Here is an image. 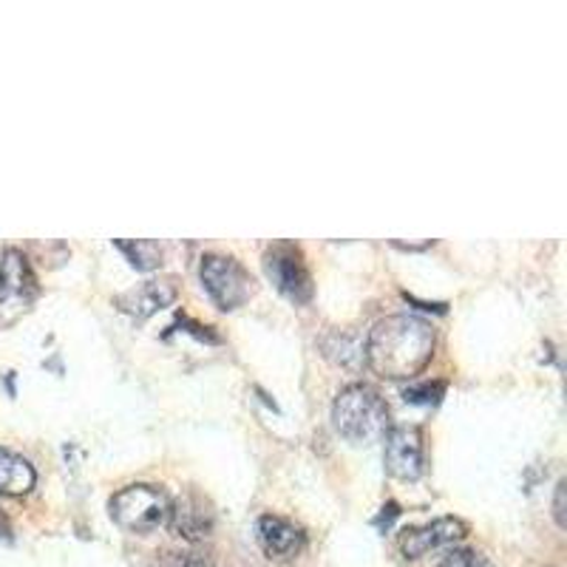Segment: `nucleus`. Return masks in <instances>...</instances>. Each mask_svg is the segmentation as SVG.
<instances>
[{
    "mask_svg": "<svg viewBox=\"0 0 567 567\" xmlns=\"http://www.w3.org/2000/svg\"><path fill=\"white\" fill-rule=\"evenodd\" d=\"M437 332L417 316H389L369 329L363 361L381 378L406 381L429 367Z\"/></svg>",
    "mask_w": 567,
    "mask_h": 567,
    "instance_id": "obj_1",
    "label": "nucleus"
},
{
    "mask_svg": "<svg viewBox=\"0 0 567 567\" xmlns=\"http://www.w3.org/2000/svg\"><path fill=\"white\" fill-rule=\"evenodd\" d=\"M116 247L128 256L131 267H136V270H156L162 265V247L151 239L116 241Z\"/></svg>",
    "mask_w": 567,
    "mask_h": 567,
    "instance_id": "obj_13",
    "label": "nucleus"
},
{
    "mask_svg": "<svg viewBox=\"0 0 567 567\" xmlns=\"http://www.w3.org/2000/svg\"><path fill=\"white\" fill-rule=\"evenodd\" d=\"M437 567H494V565H491L483 554H477V550L463 548V550H452V554L445 556Z\"/></svg>",
    "mask_w": 567,
    "mask_h": 567,
    "instance_id": "obj_15",
    "label": "nucleus"
},
{
    "mask_svg": "<svg viewBox=\"0 0 567 567\" xmlns=\"http://www.w3.org/2000/svg\"><path fill=\"white\" fill-rule=\"evenodd\" d=\"M383 465L394 480L417 483L425 471V434L420 425H394L386 432Z\"/></svg>",
    "mask_w": 567,
    "mask_h": 567,
    "instance_id": "obj_7",
    "label": "nucleus"
},
{
    "mask_svg": "<svg viewBox=\"0 0 567 567\" xmlns=\"http://www.w3.org/2000/svg\"><path fill=\"white\" fill-rule=\"evenodd\" d=\"M443 383H423V386L406 389L403 398H406L409 403H437V400L443 398Z\"/></svg>",
    "mask_w": 567,
    "mask_h": 567,
    "instance_id": "obj_16",
    "label": "nucleus"
},
{
    "mask_svg": "<svg viewBox=\"0 0 567 567\" xmlns=\"http://www.w3.org/2000/svg\"><path fill=\"white\" fill-rule=\"evenodd\" d=\"M156 567H213L210 554L205 550H165L156 554Z\"/></svg>",
    "mask_w": 567,
    "mask_h": 567,
    "instance_id": "obj_14",
    "label": "nucleus"
},
{
    "mask_svg": "<svg viewBox=\"0 0 567 567\" xmlns=\"http://www.w3.org/2000/svg\"><path fill=\"white\" fill-rule=\"evenodd\" d=\"M0 536H9V525L7 519H3V514H0Z\"/></svg>",
    "mask_w": 567,
    "mask_h": 567,
    "instance_id": "obj_18",
    "label": "nucleus"
},
{
    "mask_svg": "<svg viewBox=\"0 0 567 567\" xmlns=\"http://www.w3.org/2000/svg\"><path fill=\"white\" fill-rule=\"evenodd\" d=\"M332 420L341 437H347L354 445H369L386 437L389 414L386 400L369 383H352L341 389L332 403Z\"/></svg>",
    "mask_w": 567,
    "mask_h": 567,
    "instance_id": "obj_2",
    "label": "nucleus"
},
{
    "mask_svg": "<svg viewBox=\"0 0 567 567\" xmlns=\"http://www.w3.org/2000/svg\"><path fill=\"white\" fill-rule=\"evenodd\" d=\"M38 298V278L20 250H7L0 256V327L18 321L32 310Z\"/></svg>",
    "mask_w": 567,
    "mask_h": 567,
    "instance_id": "obj_5",
    "label": "nucleus"
},
{
    "mask_svg": "<svg viewBox=\"0 0 567 567\" xmlns=\"http://www.w3.org/2000/svg\"><path fill=\"white\" fill-rule=\"evenodd\" d=\"M111 519L128 534H151L168 523L171 499L156 485L134 483L116 491L109 499Z\"/></svg>",
    "mask_w": 567,
    "mask_h": 567,
    "instance_id": "obj_3",
    "label": "nucleus"
},
{
    "mask_svg": "<svg viewBox=\"0 0 567 567\" xmlns=\"http://www.w3.org/2000/svg\"><path fill=\"white\" fill-rule=\"evenodd\" d=\"M561 499H565V483L556 485V503H554V514L559 528H565V511H561Z\"/></svg>",
    "mask_w": 567,
    "mask_h": 567,
    "instance_id": "obj_17",
    "label": "nucleus"
},
{
    "mask_svg": "<svg viewBox=\"0 0 567 567\" xmlns=\"http://www.w3.org/2000/svg\"><path fill=\"white\" fill-rule=\"evenodd\" d=\"M468 525L457 516H440L434 523L417 525V528H406L400 534V554L406 559H423L429 554L452 548L460 539H465Z\"/></svg>",
    "mask_w": 567,
    "mask_h": 567,
    "instance_id": "obj_8",
    "label": "nucleus"
},
{
    "mask_svg": "<svg viewBox=\"0 0 567 567\" xmlns=\"http://www.w3.org/2000/svg\"><path fill=\"white\" fill-rule=\"evenodd\" d=\"M202 287L219 310L233 312L245 307L252 296V276L233 256L207 252L199 267Z\"/></svg>",
    "mask_w": 567,
    "mask_h": 567,
    "instance_id": "obj_4",
    "label": "nucleus"
},
{
    "mask_svg": "<svg viewBox=\"0 0 567 567\" xmlns=\"http://www.w3.org/2000/svg\"><path fill=\"white\" fill-rule=\"evenodd\" d=\"M38 474L20 454L0 449V496H23L34 488Z\"/></svg>",
    "mask_w": 567,
    "mask_h": 567,
    "instance_id": "obj_12",
    "label": "nucleus"
},
{
    "mask_svg": "<svg viewBox=\"0 0 567 567\" xmlns=\"http://www.w3.org/2000/svg\"><path fill=\"white\" fill-rule=\"evenodd\" d=\"M258 545L270 561H292L307 548V534L290 519L267 514L258 519Z\"/></svg>",
    "mask_w": 567,
    "mask_h": 567,
    "instance_id": "obj_10",
    "label": "nucleus"
},
{
    "mask_svg": "<svg viewBox=\"0 0 567 567\" xmlns=\"http://www.w3.org/2000/svg\"><path fill=\"white\" fill-rule=\"evenodd\" d=\"M265 270L284 298L296 303H307L312 298V276L307 261H303L301 247L290 245V241L272 245L265 252Z\"/></svg>",
    "mask_w": 567,
    "mask_h": 567,
    "instance_id": "obj_6",
    "label": "nucleus"
},
{
    "mask_svg": "<svg viewBox=\"0 0 567 567\" xmlns=\"http://www.w3.org/2000/svg\"><path fill=\"white\" fill-rule=\"evenodd\" d=\"M213 523H216V514H213L210 503L205 496H199L196 491H185L182 496H176L168 511V525L179 539L190 542H205L213 534Z\"/></svg>",
    "mask_w": 567,
    "mask_h": 567,
    "instance_id": "obj_9",
    "label": "nucleus"
},
{
    "mask_svg": "<svg viewBox=\"0 0 567 567\" xmlns=\"http://www.w3.org/2000/svg\"><path fill=\"white\" fill-rule=\"evenodd\" d=\"M176 292H179L176 290V278H159V281L136 284L134 290L116 296L114 303L116 310L128 312L136 321H145V318H151L154 312L171 307V303L176 301Z\"/></svg>",
    "mask_w": 567,
    "mask_h": 567,
    "instance_id": "obj_11",
    "label": "nucleus"
}]
</instances>
